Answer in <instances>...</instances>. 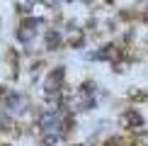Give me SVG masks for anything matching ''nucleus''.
<instances>
[{
  "instance_id": "obj_4",
  "label": "nucleus",
  "mask_w": 148,
  "mask_h": 146,
  "mask_svg": "<svg viewBox=\"0 0 148 146\" xmlns=\"http://www.w3.org/2000/svg\"><path fill=\"white\" fill-rule=\"evenodd\" d=\"M34 27H36V22H34V20H29L27 24H22V32H20V36H22L24 41H29V39L34 36Z\"/></svg>"
},
{
  "instance_id": "obj_5",
  "label": "nucleus",
  "mask_w": 148,
  "mask_h": 146,
  "mask_svg": "<svg viewBox=\"0 0 148 146\" xmlns=\"http://www.w3.org/2000/svg\"><path fill=\"white\" fill-rule=\"evenodd\" d=\"M146 17H148V12H146Z\"/></svg>"
},
{
  "instance_id": "obj_2",
  "label": "nucleus",
  "mask_w": 148,
  "mask_h": 146,
  "mask_svg": "<svg viewBox=\"0 0 148 146\" xmlns=\"http://www.w3.org/2000/svg\"><path fill=\"white\" fill-rule=\"evenodd\" d=\"M5 107H8L10 114H24V110H27V97L12 93V95H8V100H5Z\"/></svg>"
},
{
  "instance_id": "obj_3",
  "label": "nucleus",
  "mask_w": 148,
  "mask_h": 146,
  "mask_svg": "<svg viewBox=\"0 0 148 146\" xmlns=\"http://www.w3.org/2000/svg\"><path fill=\"white\" fill-rule=\"evenodd\" d=\"M61 78H63V71H53L51 76H49V81H46V90H51V93H53V90H58L56 85H58Z\"/></svg>"
},
{
  "instance_id": "obj_1",
  "label": "nucleus",
  "mask_w": 148,
  "mask_h": 146,
  "mask_svg": "<svg viewBox=\"0 0 148 146\" xmlns=\"http://www.w3.org/2000/svg\"><path fill=\"white\" fill-rule=\"evenodd\" d=\"M41 132H44V136L49 139H56L61 132H63V122H61L58 114H53V112H49L41 117Z\"/></svg>"
}]
</instances>
